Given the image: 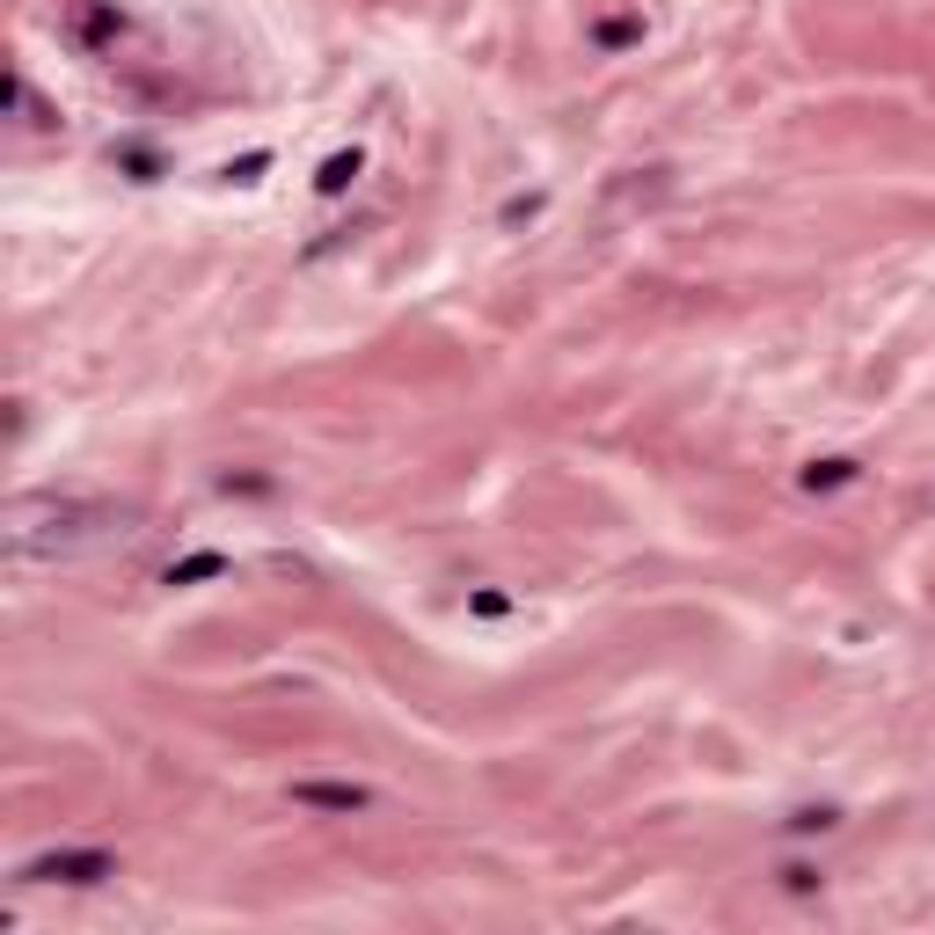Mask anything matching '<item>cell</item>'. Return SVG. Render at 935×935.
Returning a JSON list of instances; mask_svg holds the SVG:
<instances>
[{
	"label": "cell",
	"instance_id": "obj_1",
	"mask_svg": "<svg viewBox=\"0 0 935 935\" xmlns=\"http://www.w3.org/2000/svg\"><path fill=\"white\" fill-rule=\"evenodd\" d=\"M110 505H88V497H23L8 512V548L15 556H59V548L88 542L96 526H110Z\"/></svg>",
	"mask_w": 935,
	"mask_h": 935
},
{
	"label": "cell",
	"instance_id": "obj_2",
	"mask_svg": "<svg viewBox=\"0 0 935 935\" xmlns=\"http://www.w3.org/2000/svg\"><path fill=\"white\" fill-rule=\"evenodd\" d=\"M15 877L23 885H102V877H118V862L102 848H51V855H29Z\"/></svg>",
	"mask_w": 935,
	"mask_h": 935
},
{
	"label": "cell",
	"instance_id": "obj_3",
	"mask_svg": "<svg viewBox=\"0 0 935 935\" xmlns=\"http://www.w3.org/2000/svg\"><path fill=\"white\" fill-rule=\"evenodd\" d=\"M66 37H74V45H88V51L118 45V37H124L118 0H74V8H66Z\"/></svg>",
	"mask_w": 935,
	"mask_h": 935
},
{
	"label": "cell",
	"instance_id": "obj_4",
	"mask_svg": "<svg viewBox=\"0 0 935 935\" xmlns=\"http://www.w3.org/2000/svg\"><path fill=\"white\" fill-rule=\"evenodd\" d=\"M293 804L300 812H344L351 818V812H366L373 797L359 782H293Z\"/></svg>",
	"mask_w": 935,
	"mask_h": 935
},
{
	"label": "cell",
	"instance_id": "obj_5",
	"mask_svg": "<svg viewBox=\"0 0 935 935\" xmlns=\"http://www.w3.org/2000/svg\"><path fill=\"white\" fill-rule=\"evenodd\" d=\"M359 169H366V154H359V147H351V154H337V161H329V169L315 175V191H321V197H337V191H344V183H351Z\"/></svg>",
	"mask_w": 935,
	"mask_h": 935
},
{
	"label": "cell",
	"instance_id": "obj_6",
	"mask_svg": "<svg viewBox=\"0 0 935 935\" xmlns=\"http://www.w3.org/2000/svg\"><path fill=\"white\" fill-rule=\"evenodd\" d=\"M840 483H855V461H812L804 467V490H840Z\"/></svg>",
	"mask_w": 935,
	"mask_h": 935
},
{
	"label": "cell",
	"instance_id": "obj_7",
	"mask_svg": "<svg viewBox=\"0 0 935 935\" xmlns=\"http://www.w3.org/2000/svg\"><path fill=\"white\" fill-rule=\"evenodd\" d=\"M227 556H191V563H169V578L161 585H191V578H220Z\"/></svg>",
	"mask_w": 935,
	"mask_h": 935
},
{
	"label": "cell",
	"instance_id": "obj_8",
	"mask_svg": "<svg viewBox=\"0 0 935 935\" xmlns=\"http://www.w3.org/2000/svg\"><path fill=\"white\" fill-rule=\"evenodd\" d=\"M826 826H834V812H826V804H818V812H797V818H789V834H826Z\"/></svg>",
	"mask_w": 935,
	"mask_h": 935
},
{
	"label": "cell",
	"instance_id": "obj_9",
	"mask_svg": "<svg viewBox=\"0 0 935 935\" xmlns=\"http://www.w3.org/2000/svg\"><path fill=\"white\" fill-rule=\"evenodd\" d=\"M782 885H789V891H818V870H812V862H789Z\"/></svg>",
	"mask_w": 935,
	"mask_h": 935
}]
</instances>
